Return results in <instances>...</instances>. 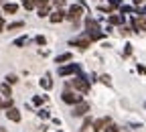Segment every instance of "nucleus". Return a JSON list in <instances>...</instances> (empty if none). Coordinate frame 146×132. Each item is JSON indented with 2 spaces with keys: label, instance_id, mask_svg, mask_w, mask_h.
I'll return each mask as SVG.
<instances>
[{
  "label": "nucleus",
  "instance_id": "nucleus-1",
  "mask_svg": "<svg viewBox=\"0 0 146 132\" xmlns=\"http://www.w3.org/2000/svg\"><path fill=\"white\" fill-rule=\"evenodd\" d=\"M67 87H73L75 91H79V93H89V89H91V81L87 79V77H81V75H73V79L67 83Z\"/></svg>",
  "mask_w": 146,
  "mask_h": 132
},
{
  "label": "nucleus",
  "instance_id": "nucleus-2",
  "mask_svg": "<svg viewBox=\"0 0 146 132\" xmlns=\"http://www.w3.org/2000/svg\"><path fill=\"white\" fill-rule=\"evenodd\" d=\"M61 100H63L67 106H75V104H79V102L83 100V93L79 96V91H75L73 87H65V91L61 93Z\"/></svg>",
  "mask_w": 146,
  "mask_h": 132
},
{
  "label": "nucleus",
  "instance_id": "nucleus-3",
  "mask_svg": "<svg viewBox=\"0 0 146 132\" xmlns=\"http://www.w3.org/2000/svg\"><path fill=\"white\" fill-rule=\"evenodd\" d=\"M89 112H91V104H89V102H85V100H81L79 104L73 106L71 116H73V118H85V116L89 114Z\"/></svg>",
  "mask_w": 146,
  "mask_h": 132
},
{
  "label": "nucleus",
  "instance_id": "nucleus-4",
  "mask_svg": "<svg viewBox=\"0 0 146 132\" xmlns=\"http://www.w3.org/2000/svg\"><path fill=\"white\" fill-rule=\"evenodd\" d=\"M91 43H94V41H91V39H89V37H87L85 33H83V35H79V37H75V39H71V41H69V45H71V47H77L79 51H87V49L91 47Z\"/></svg>",
  "mask_w": 146,
  "mask_h": 132
},
{
  "label": "nucleus",
  "instance_id": "nucleus-5",
  "mask_svg": "<svg viewBox=\"0 0 146 132\" xmlns=\"http://www.w3.org/2000/svg\"><path fill=\"white\" fill-rule=\"evenodd\" d=\"M79 67L77 63H65V65H59L57 73H59V77H73V75H77Z\"/></svg>",
  "mask_w": 146,
  "mask_h": 132
},
{
  "label": "nucleus",
  "instance_id": "nucleus-6",
  "mask_svg": "<svg viewBox=\"0 0 146 132\" xmlns=\"http://www.w3.org/2000/svg\"><path fill=\"white\" fill-rule=\"evenodd\" d=\"M81 16H83V6H81V4H73V6H69V10H67V21H71L73 25H75Z\"/></svg>",
  "mask_w": 146,
  "mask_h": 132
},
{
  "label": "nucleus",
  "instance_id": "nucleus-7",
  "mask_svg": "<svg viewBox=\"0 0 146 132\" xmlns=\"http://www.w3.org/2000/svg\"><path fill=\"white\" fill-rule=\"evenodd\" d=\"M132 29H134V33H140V31L146 33V14H134V18H132Z\"/></svg>",
  "mask_w": 146,
  "mask_h": 132
},
{
  "label": "nucleus",
  "instance_id": "nucleus-8",
  "mask_svg": "<svg viewBox=\"0 0 146 132\" xmlns=\"http://www.w3.org/2000/svg\"><path fill=\"white\" fill-rule=\"evenodd\" d=\"M63 21H67V12H65L63 8H55V10L51 12V16H49V23H51V25H59V23H63Z\"/></svg>",
  "mask_w": 146,
  "mask_h": 132
},
{
  "label": "nucleus",
  "instance_id": "nucleus-9",
  "mask_svg": "<svg viewBox=\"0 0 146 132\" xmlns=\"http://www.w3.org/2000/svg\"><path fill=\"white\" fill-rule=\"evenodd\" d=\"M108 124H112V118H110V116H104V118L94 120V126H91V128H94V132H104Z\"/></svg>",
  "mask_w": 146,
  "mask_h": 132
},
{
  "label": "nucleus",
  "instance_id": "nucleus-10",
  "mask_svg": "<svg viewBox=\"0 0 146 132\" xmlns=\"http://www.w3.org/2000/svg\"><path fill=\"white\" fill-rule=\"evenodd\" d=\"M108 23L112 25V27H122V25H126V16H124L122 12H120V14H114V12H112V14L108 16Z\"/></svg>",
  "mask_w": 146,
  "mask_h": 132
},
{
  "label": "nucleus",
  "instance_id": "nucleus-11",
  "mask_svg": "<svg viewBox=\"0 0 146 132\" xmlns=\"http://www.w3.org/2000/svg\"><path fill=\"white\" fill-rule=\"evenodd\" d=\"M6 118H8L10 122H14V124H18V122L23 120V116H21V112H18V108H14V106L6 110Z\"/></svg>",
  "mask_w": 146,
  "mask_h": 132
},
{
  "label": "nucleus",
  "instance_id": "nucleus-12",
  "mask_svg": "<svg viewBox=\"0 0 146 132\" xmlns=\"http://www.w3.org/2000/svg\"><path fill=\"white\" fill-rule=\"evenodd\" d=\"M2 12L4 14H16L18 12V4L12 2V0H6V2L2 4Z\"/></svg>",
  "mask_w": 146,
  "mask_h": 132
},
{
  "label": "nucleus",
  "instance_id": "nucleus-13",
  "mask_svg": "<svg viewBox=\"0 0 146 132\" xmlns=\"http://www.w3.org/2000/svg\"><path fill=\"white\" fill-rule=\"evenodd\" d=\"M71 59H73V53L65 51V53H59L57 57H55V63H57V65H65V63H69Z\"/></svg>",
  "mask_w": 146,
  "mask_h": 132
},
{
  "label": "nucleus",
  "instance_id": "nucleus-14",
  "mask_svg": "<svg viewBox=\"0 0 146 132\" xmlns=\"http://www.w3.org/2000/svg\"><path fill=\"white\" fill-rule=\"evenodd\" d=\"M85 31H102L100 25L96 18H91V16H85Z\"/></svg>",
  "mask_w": 146,
  "mask_h": 132
},
{
  "label": "nucleus",
  "instance_id": "nucleus-15",
  "mask_svg": "<svg viewBox=\"0 0 146 132\" xmlns=\"http://www.w3.org/2000/svg\"><path fill=\"white\" fill-rule=\"evenodd\" d=\"M36 16L39 18H49L51 16V4L49 6H39L36 8Z\"/></svg>",
  "mask_w": 146,
  "mask_h": 132
},
{
  "label": "nucleus",
  "instance_id": "nucleus-16",
  "mask_svg": "<svg viewBox=\"0 0 146 132\" xmlns=\"http://www.w3.org/2000/svg\"><path fill=\"white\" fill-rule=\"evenodd\" d=\"M0 93H2L4 98H12V85L10 83H0Z\"/></svg>",
  "mask_w": 146,
  "mask_h": 132
},
{
  "label": "nucleus",
  "instance_id": "nucleus-17",
  "mask_svg": "<svg viewBox=\"0 0 146 132\" xmlns=\"http://www.w3.org/2000/svg\"><path fill=\"white\" fill-rule=\"evenodd\" d=\"M136 10H138V6H134V4L132 6H128V4H122L120 6V12L122 14H136Z\"/></svg>",
  "mask_w": 146,
  "mask_h": 132
},
{
  "label": "nucleus",
  "instance_id": "nucleus-18",
  "mask_svg": "<svg viewBox=\"0 0 146 132\" xmlns=\"http://www.w3.org/2000/svg\"><path fill=\"white\" fill-rule=\"evenodd\" d=\"M16 29H25V21H14L6 25V31H16Z\"/></svg>",
  "mask_w": 146,
  "mask_h": 132
},
{
  "label": "nucleus",
  "instance_id": "nucleus-19",
  "mask_svg": "<svg viewBox=\"0 0 146 132\" xmlns=\"http://www.w3.org/2000/svg\"><path fill=\"white\" fill-rule=\"evenodd\" d=\"M89 126H94V120H91V116L87 114L85 118H83V124H81V128H79V132H87V128Z\"/></svg>",
  "mask_w": 146,
  "mask_h": 132
},
{
  "label": "nucleus",
  "instance_id": "nucleus-20",
  "mask_svg": "<svg viewBox=\"0 0 146 132\" xmlns=\"http://www.w3.org/2000/svg\"><path fill=\"white\" fill-rule=\"evenodd\" d=\"M27 43H29V37H27V35H23V37H18V39H14V43H12V45L21 49V47H25Z\"/></svg>",
  "mask_w": 146,
  "mask_h": 132
},
{
  "label": "nucleus",
  "instance_id": "nucleus-21",
  "mask_svg": "<svg viewBox=\"0 0 146 132\" xmlns=\"http://www.w3.org/2000/svg\"><path fill=\"white\" fill-rule=\"evenodd\" d=\"M21 2H23V8H25V10L36 8V0H21Z\"/></svg>",
  "mask_w": 146,
  "mask_h": 132
},
{
  "label": "nucleus",
  "instance_id": "nucleus-22",
  "mask_svg": "<svg viewBox=\"0 0 146 132\" xmlns=\"http://www.w3.org/2000/svg\"><path fill=\"white\" fill-rule=\"evenodd\" d=\"M39 85H41L43 89H51V87H53V81L49 79V75H47V77H43V79L39 81Z\"/></svg>",
  "mask_w": 146,
  "mask_h": 132
},
{
  "label": "nucleus",
  "instance_id": "nucleus-23",
  "mask_svg": "<svg viewBox=\"0 0 146 132\" xmlns=\"http://www.w3.org/2000/svg\"><path fill=\"white\" fill-rule=\"evenodd\" d=\"M4 81L10 83V85H14V83H18V75H16V73H8L6 77H4Z\"/></svg>",
  "mask_w": 146,
  "mask_h": 132
},
{
  "label": "nucleus",
  "instance_id": "nucleus-24",
  "mask_svg": "<svg viewBox=\"0 0 146 132\" xmlns=\"http://www.w3.org/2000/svg\"><path fill=\"white\" fill-rule=\"evenodd\" d=\"M35 43L41 45V47H45V45H47V37H45V35H36V37H35Z\"/></svg>",
  "mask_w": 146,
  "mask_h": 132
},
{
  "label": "nucleus",
  "instance_id": "nucleus-25",
  "mask_svg": "<svg viewBox=\"0 0 146 132\" xmlns=\"http://www.w3.org/2000/svg\"><path fill=\"white\" fill-rule=\"evenodd\" d=\"M104 132H122V128H120L118 124H114V122H112V124H108V126H106V130H104Z\"/></svg>",
  "mask_w": 146,
  "mask_h": 132
},
{
  "label": "nucleus",
  "instance_id": "nucleus-26",
  "mask_svg": "<svg viewBox=\"0 0 146 132\" xmlns=\"http://www.w3.org/2000/svg\"><path fill=\"white\" fill-rule=\"evenodd\" d=\"M120 33H122L124 37H128V35H132V33H134V29H132V27H126V25H122V27H120Z\"/></svg>",
  "mask_w": 146,
  "mask_h": 132
},
{
  "label": "nucleus",
  "instance_id": "nucleus-27",
  "mask_svg": "<svg viewBox=\"0 0 146 132\" xmlns=\"http://www.w3.org/2000/svg\"><path fill=\"white\" fill-rule=\"evenodd\" d=\"M36 116H39L41 120H49V118H51V114H49V112H47V110H43V108H41L39 112H36Z\"/></svg>",
  "mask_w": 146,
  "mask_h": 132
},
{
  "label": "nucleus",
  "instance_id": "nucleus-28",
  "mask_svg": "<svg viewBox=\"0 0 146 132\" xmlns=\"http://www.w3.org/2000/svg\"><path fill=\"white\" fill-rule=\"evenodd\" d=\"M43 102H45V98H43V96H35V98H33V106H36V108L43 106Z\"/></svg>",
  "mask_w": 146,
  "mask_h": 132
},
{
  "label": "nucleus",
  "instance_id": "nucleus-29",
  "mask_svg": "<svg viewBox=\"0 0 146 132\" xmlns=\"http://www.w3.org/2000/svg\"><path fill=\"white\" fill-rule=\"evenodd\" d=\"M67 0H53V8H65Z\"/></svg>",
  "mask_w": 146,
  "mask_h": 132
},
{
  "label": "nucleus",
  "instance_id": "nucleus-30",
  "mask_svg": "<svg viewBox=\"0 0 146 132\" xmlns=\"http://www.w3.org/2000/svg\"><path fill=\"white\" fill-rule=\"evenodd\" d=\"M100 81L104 85H112V77H110V75H100Z\"/></svg>",
  "mask_w": 146,
  "mask_h": 132
},
{
  "label": "nucleus",
  "instance_id": "nucleus-31",
  "mask_svg": "<svg viewBox=\"0 0 146 132\" xmlns=\"http://www.w3.org/2000/svg\"><path fill=\"white\" fill-rule=\"evenodd\" d=\"M130 55H132V45L126 43V47H124V57H130Z\"/></svg>",
  "mask_w": 146,
  "mask_h": 132
},
{
  "label": "nucleus",
  "instance_id": "nucleus-32",
  "mask_svg": "<svg viewBox=\"0 0 146 132\" xmlns=\"http://www.w3.org/2000/svg\"><path fill=\"white\" fill-rule=\"evenodd\" d=\"M12 106H14L12 98H6V100H4V110H8V108H12Z\"/></svg>",
  "mask_w": 146,
  "mask_h": 132
},
{
  "label": "nucleus",
  "instance_id": "nucleus-33",
  "mask_svg": "<svg viewBox=\"0 0 146 132\" xmlns=\"http://www.w3.org/2000/svg\"><path fill=\"white\" fill-rule=\"evenodd\" d=\"M136 71H138L140 75H146V65H140V63H138V65H136Z\"/></svg>",
  "mask_w": 146,
  "mask_h": 132
},
{
  "label": "nucleus",
  "instance_id": "nucleus-34",
  "mask_svg": "<svg viewBox=\"0 0 146 132\" xmlns=\"http://www.w3.org/2000/svg\"><path fill=\"white\" fill-rule=\"evenodd\" d=\"M6 31V23H4V18L0 16V33H4Z\"/></svg>",
  "mask_w": 146,
  "mask_h": 132
},
{
  "label": "nucleus",
  "instance_id": "nucleus-35",
  "mask_svg": "<svg viewBox=\"0 0 146 132\" xmlns=\"http://www.w3.org/2000/svg\"><path fill=\"white\" fill-rule=\"evenodd\" d=\"M144 2H146V0H132V4H134V6H142Z\"/></svg>",
  "mask_w": 146,
  "mask_h": 132
},
{
  "label": "nucleus",
  "instance_id": "nucleus-36",
  "mask_svg": "<svg viewBox=\"0 0 146 132\" xmlns=\"http://www.w3.org/2000/svg\"><path fill=\"white\" fill-rule=\"evenodd\" d=\"M51 122H53L55 126H61V120H59V118H51Z\"/></svg>",
  "mask_w": 146,
  "mask_h": 132
},
{
  "label": "nucleus",
  "instance_id": "nucleus-37",
  "mask_svg": "<svg viewBox=\"0 0 146 132\" xmlns=\"http://www.w3.org/2000/svg\"><path fill=\"white\" fill-rule=\"evenodd\" d=\"M4 96H2V93H0V110H4V100H2Z\"/></svg>",
  "mask_w": 146,
  "mask_h": 132
},
{
  "label": "nucleus",
  "instance_id": "nucleus-38",
  "mask_svg": "<svg viewBox=\"0 0 146 132\" xmlns=\"http://www.w3.org/2000/svg\"><path fill=\"white\" fill-rule=\"evenodd\" d=\"M57 132H61V130H57Z\"/></svg>",
  "mask_w": 146,
  "mask_h": 132
},
{
  "label": "nucleus",
  "instance_id": "nucleus-39",
  "mask_svg": "<svg viewBox=\"0 0 146 132\" xmlns=\"http://www.w3.org/2000/svg\"><path fill=\"white\" fill-rule=\"evenodd\" d=\"M0 16H2V14H0Z\"/></svg>",
  "mask_w": 146,
  "mask_h": 132
}]
</instances>
